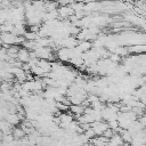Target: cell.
<instances>
[{"label": "cell", "instance_id": "obj_3", "mask_svg": "<svg viewBox=\"0 0 146 146\" xmlns=\"http://www.w3.org/2000/svg\"><path fill=\"white\" fill-rule=\"evenodd\" d=\"M17 58L21 62H27L31 58V56H30V54H29V51L26 49H19L18 55H17Z\"/></svg>", "mask_w": 146, "mask_h": 146}, {"label": "cell", "instance_id": "obj_2", "mask_svg": "<svg viewBox=\"0 0 146 146\" xmlns=\"http://www.w3.org/2000/svg\"><path fill=\"white\" fill-rule=\"evenodd\" d=\"M11 133H13L15 139H23L25 137V135H26V132L23 130V128H14Z\"/></svg>", "mask_w": 146, "mask_h": 146}, {"label": "cell", "instance_id": "obj_1", "mask_svg": "<svg viewBox=\"0 0 146 146\" xmlns=\"http://www.w3.org/2000/svg\"><path fill=\"white\" fill-rule=\"evenodd\" d=\"M91 128L95 130L96 135H103L110 127H108V123H104V122H100V121H95L94 123H91Z\"/></svg>", "mask_w": 146, "mask_h": 146}]
</instances>
